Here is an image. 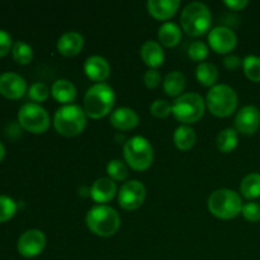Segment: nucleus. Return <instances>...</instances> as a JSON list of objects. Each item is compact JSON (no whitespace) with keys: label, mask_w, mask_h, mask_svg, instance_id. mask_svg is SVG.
Listing matches in <instances>:
<instances>
[{"label":"nucleus","mask_w":260,"mask_h":260,"mask_svg":"<svg viewBox=\"0 0 260 260\" xmlns=\"http://www.w3.org/2000/svg\"><path fill=\"white\" fill-rule=\"evenodd\" d=\"M223 65L228 70H236L240 65H243V60L236 55H229L223 58Z\"/></svg>","instance_id":"4c0bfd02"},{"label":"nucleus","mask_w":260,"mask_h":260,"mask_svg":"<svg viewBox=\"0 0 260 260\" xmlns=\"http://www.w3.org/2000/svg\"><path fill=\"white\" fill-rule=\"evenodd\" d=\"M117 193V185L111 178H99L90 188V196L95 202L107 203Z\"/></svg>","instance_id":"dca6fc26"},{"label":"nucleus","mask_w":260,"mask_h":260,"mask_svg":"<svg viewBox=\"0 0 260 260\" xmlns=\"http://www.w3.org/2000/svg\"><path fill=\"white\" fill-rule=\"evenodd\" d=\"M243 69L246 78L251 81H260V57L259 56L249 55L243 60Z\"/></svg>","instance_id":"c85d7f7f"},{"label":"nucleus","mask_w":260,"mask_h":260,"mask_svg":"<svg viewBox=\"0 0 260 260\" xmlns=\"http://www.w3.org/2000/svg\"><path fill=\"white\" fill-rule=\"evenodd\" d=\"M211 22L212 17L210 8L201 2L189 3L180 15L183 29L190 36H201L207 32L211 27Z\"/></svg>","instance_id":"20e7f679"},{"label":"nucleus","mask_w":260,"mask_h":260,"mask_svg":"<svg viewBox=\"0 0 260 260\" xmlns=\"http://www.w3.org/2000/svg\"><path fill=\"white\" fill-rule=\"evenodd\" d=\"M107 173H108L109 178L113 180H124L128 175V169H127L126 164L118 159L111 160L107 165Z\"/></svg>","instance_id":"c756f323"},{"label":"nucleus","mask_w":260,"mask_h":260,"mask_svg":"<svg viewBox=\"0 0 260 260\" xmlns=\"http://www.w3.org/2000/svg\"><path fill=\"white\" fill-rule=\"evenodd\" d=\"M208 210L216 217L229 220L241 213L243 202L239 193L231 189H217L208 198Z\"/></svg>","instance_id":"39448f33"},{"label":"nucleus","mask_w":260,"mask_h":260,"mask_svg":"<svg viewBox=\"0 0 260 260\" xmlns=\"http://www.w3.org/2000/svg\"><path fill=\"white\" fill-rule=\"evenodd\" d=\"M84 46V37L79 32H66L58 38L57 50L65 56H75L81 51Z\"/></svg>","instance_id":"6ab92c4d"},{"label":"nucleus","mask_w":260,"mask_h":260,"mask_svg":"<svg viewBox=\"0 0 260 260\" xmlns=\"http://www.w3.org/2000/svg\"><path fill=\"white\" fill-rule=\"evenodd\" d=\"M114 101L113 88L107 83H96L88 89L84 96V111L91 118H101L111 112Z\"/></svg>","instance_id":"f257e3e1"},{"label":"nucleus","mask_w":260,"mask_h":260,"mask_svg":"<svg viewBox=\"0 0 260 260\" xmlns=\"http://www.w3.org/2000/svg\"><path fill=\"white\" fill-rule=\"evenodd\" d=\"M188 55L194 61H203L208 56V47L202 41H196L190 43L188 48Z\"/></svg>","instance_id":"72a5a7b5"},{"label":"nucleus","mask_w":260,"mask_h":260,"mask_svg":"<svg viewBox=\"0 0 260 260\" xmlns=\"http://www.w3.org/2000/svg\"><path fill=\"white\" fill-rule=\"evenodd\" d=\"M206 103L211 113L218 117H228L238 107V94L231 86L217 84L210 89Z\"/></svg>","instance_id":"0eeeda50"},{"label":"nucleus","mask_w":260,"mask_h":260,"mask_svg":"<svg viewBox=\"0 0 260 260\" xmlns=\"http://www.w3.org/2000/svg\"><path fill=\"white\" fill-rule=\"evenodd\" d=\"M27 83L15 73H4L0 75V94L5 98L18 99L24 95Z\"/></svg>","instance_id":"4468645a"},{"label":"nucleus","mask_w":260,"mask_h":260,"mask_svg":"<svg viewBox=\"0 0 260 260\" xmlns=\"http://www.w3.org/2000/svg\"><path fill=\"white\" fill-rule=\"evenodd\" d=\"M52 96L63 104H71L76 98V88L68 79H58L51 86Z\"/></svg>","instance_id":"412c9836"},{"label":"nucleus","mask_w":260,"mask_h":260,"mask_svg":"<svg viewBox=\"0 0 260 260\" xmlns=\"http://www.w3.org/2000/svg\"><path fill=\"white\" fill-rule=\"evenodd\" d=\"M179 5V0H149L147 10L156 19L165 20L175 14Z\"/></svg>","instance_id":"aec40b11"},{"label":"nucleus","mask_w":260,"mask_h":260,"mask_svg":"<svg viewBox=\"0 0 260 260\" xmlns=\"http://www.w3.org/2000/svg\"><path fill=\"white\" fill-rule=\"evenodd\" d=\"M48 95H50V89L45 83H41V81L32 84L28 90V96L33 102H43L48 98Z\"/></svg>","instance_id":"473e14b6"},{"label":"nucleus","mask_w":260,"mask_h":260,"mask_svg":"<svg viewBox=\"0 0 260 260\" xmlns=\"http://www.w3.org/2000/svg\"><path fill=\"white\" fill-rule=\"evenodd\" d=\"M205 113V101L197 93H185L178 96L173 103V114L183 123H193L202 118Z\"/></svg>","instance_id":"6e6552de"},{"label":"nucleus","mask_w":260,"mask_h":260,"mask_svg":"<svg viewBox=\"0 0 260 260\" xmlns=\"http://www.w3.org/2000/svg\"><path fill=\"white\" fill-rule=\"evenodd\" d=\"M174 144L177 145V147L183 151H187V150L192 149L196 144V132L192 127L187 126V124H182V126L178 127L174 132Z\"/></svg>","instance_id":"5701e85b"},{"label":"nucleus","mask_w":260,"mask_h":260,"mask_svg":"<svg viewBox=\"0 0 260 260\" xmlns=\"http://www.w3.org/2000/svg\"><path fill=\"white\" fill-rule=\"evenodd\" d=\"M239 137L238 132L234 128H225L217 135L216 139V144L220 151L222 152H230L238 146Z\"/></svg>","instance_id":"bb28decb"},{"label":"nucleus","mask_w":260,"mask_h":260,"mask_svg":"<svg viewBox=\"0 0 260 260\" xmlns=\"http://www.w3.org/2000/svg\"><path fill=\"white\" fill-rule=\"evenodd\" d=\"M18 121L20 126L32 134H43L50 127V116L37 103H27L19 109Z\"/></svg>","instance_id":"1a4fd4ad"},{"label":"nucleus","mask_w":260,"mask_h":260,"mask_svg":"<svg viewBox=\"0 0 260 260\" xmlns=\"http://www.w3.org/2000/svg\"><path fill=\"white\" fill-rule=\"evenodd\" d=\"M109 122L116 128L126 131V129L135 128L137 126V123H139V114L134 109L128 108V107H121V108H117L112 112Z\"/></svg>","instance_id":"f3484780"},{"label":"nucleus","mask_w":260,"mask_h":260,"mask_svg":"<svg viewBox=\"0 0 260 260\" xmlns=\"http://www.w3.org/2000/svg\"><path fill=\"white\" fill-rule=\"evenodd\" d=\"M53 126L63 136H76L86 126V113L78 104H65L56 111Z\"/></svg>","instance_id":"f03ea898"},{"label":"nucleus","mask_w":260,"mask_h":260,"mask_svg":"<svg viewBox=\"0 0 260 260\" xmlns=\"http://www.w3.org/2000/svg\"><path fill=\"white\" fill-rule=\"evenodd\" d=\"M196 78L202 85L212 86L218 78L217 68L211 62H201L196 70Z\"/></svg>","instance_id":"a878e982"},{"label":"nucleus","mask_w":260,"mask_h":260,"mask_svg":"<svg viewBox=\"0 0 260 260\" xmlns=\"http://www.w3.org/2000/svg\"><path fill=\"white\" fill-rule=\"evenodd\" d=\"M223 3L233 10L244 9L248 5V0H225Z\"/></svg>","instance_id":"58836bf2"},{"label":"nucleus","mask_w":260,"mask_h":260,"mask_svg":"<svg viewBox=\"0 0 260 260\" xmlns=\"http://www.w3.org/2000/svg\"><path fill=\"white\" fill-rule=\"evenodd\" d=\"M235 127L244 135H253L260 127V111L255 106H245L235 117Z\"/></svg>","instance_id":"ddd939ff"},{"label":"nucleus","mask_w":260,"mask_h":260,"mask_svg":"<svg viewBox=\"0 0 260 260\" xmlns=\"http://www.w3.org/2000/svg\"><path fill=\"white\" fill-rule=\"evenodd\" d=\"M84 71L91 80L102 83L111 74V66L106 58L99 55H94L86 58L85 63H84Z\"/></svg>","instance_id":"2eb2a0df"},{"label":"nucleus","mask_w":260,"mask_h":260,"mask_svg":"<svg viewBox=\"0 0 260 260\" xmlns=\"http://www.w3.org/2000/svg\"><path fill=\"white\" fill-rule=\"evenodd\" d=\"M17 212V203L7 196H0V222L10 220Z\"/></svg>","instance_id":"7c9ffc66"},{"label":"nucleus","mask_w":260,"mask_h":260,"mask_svg":"<svg viewBox=\"0 0 260 260\" xmlns=\"http://www.w3.org/2000/svg\"><path fill=\"white\" fill-rule=\"evenodd\" d=\"M150 112L152 116L157 118H164L173 113V104H170V102H168L167 99H156L150 106Z\"/></svg>","instance_id":"2f4dec72"},{"label":"nucleus","mask_w":260,"mask_h":260,"mask_svg":"<svg viewBox=\"0 0 260 260\" xmlns=\"http://www.w3.org/2000/svg\"><path fill=\"white\" fill-rule=\"evenodd\" d=\"M4 155H5V147H4V145L0 142V161L4 159Z\"/></svg>","instance_id":"ea45409f"},{"label":"nucleus","mask_w":260,"mask_h":260,"mask_svg":"<svg viewBox=\"0 0 260 260\" xmlns=\"http://www.w3.org/2000/svg\"><path fill=\"white\" fill-rule=\"evenodd\" d=\"M123 156L132 169L146 170L154 160V149L147 139L135 136L124 144Z\"/></svg>","instance_id":"423d86ee"},{"label":"nucleus","mask_w":260,"mask_h":260,"mask_svg":"<svg viewBox=\"0 0 260 260\" xmlns=\"http://www.w3.org/2000/svg\"><path fill=\"white\" fill-rule=\"evenodd\" d=\"M162 86H164V90L168 95H179L185 88V75L180 71H172L164 78Z\"/></svg>","instance_id":"b1692460"},{"label":"nucleus","mask_w":260,"mask_h":260,"mask_svg":"<svg viewBox=\"0 0 260 260\" xmlns=\"http://www.w3.org/2000/svg\"><path fill=\"white\" fill-rule=\"evenodd\" d=\"M160 81H161V75H160V73L156 69H149V70L144 74V83L147 88H157Z\"/></svg>","instance_id":"c9c22d12"},{"label":"nucleus","mask_w":260,"mask_h":260,"mask_svg":"<svg viewBox=\"0 0 260 260\" xmlns=\"http://www.w3.org/2000/svg\"><path fill=\"white\" fill-rule=\"evenodd\" d=\"M208 43L213 51L218 53H228L235 48L238 37L231 28L218 25L208 33Z\"/></svg>","instance_id":"f8f14e48"},{"label":"nucleus","mask_w":260,"mask_h":260,"mask_svg":"<svg viewBox=\"0 0 260 260\" xmlns=\"http://www.w3.org/2000/svg\"><path fill=\"white\" fill-rule=\"evenodd\" d=\"M140 55H141L144 62L147 66H150V69L159 68L164 62V50H162L161 45L156 41H146L141 46Z\"/></svg>","instance_id":"a211bd4d"},{"label":"nucleus","mask_w":260,"mask_h":260,"mask_svg":"<svg viewBox=\"0 0 260 260\" xmlns=\"http://www.w3.org/2000/svg\"><path fill=\"white\" fill-rule=\"evenodd\" d=\"M13 47V41L12 37L8 32L0 29V57L7 55L10 51V48Z\"/></svg>","instance_id":"e433bc0d"},{"label":"nucleus","mask_w":260,"mask_h":260,"mask_svg":"<svg viewBox=\"0 0 260 260\" xmlns=\"http://www.w3.org/2000/svg\"><path fill=\"white\" fill-rule=\"evenodd\" d=\"M241 213L245 217V220L250 222H258L260 221V205L256 202H248L243 205Z\"/></svg>","instance_id":"f704fd0d"},{"label":"nucleus","mask_w":260,"mask_h":260,"mask_svg":"<svg viewBox=\"0 0 260 260\" xmlns=\"http://www.w3.org/2000/svg\"><path fill=\"white\" fill-rule=\"evenodd\" d=\"M18 251L24 258H35L40 255L46 246V236L41 230H28L22 234L18 240Z\"/></svg>","instance_id":"9b49d317"},{"label":"nucleus","mask_w":260,"mask_h":260,"mask_svg":"<svg viewBox=\"0 0 260 260\" xmlns=\"http://www.w3.org/2000/svg\"><path fill=\"white\" fill-rule=\"evenodd\" d=\"M12 53L13 58L17 61L18 63H22V65H27L32 61L33 57V51L28 43L23 42V41H17L14 42L12 47Z\"/></svg>","instance_id":"cd10ccee"},{"label":"nucleus","mask_w":260,"mask_h":260,"mask_svg":"<svg viewBox=\"0 0 260 260\" xmlns=\"http://www.w3.org/2000/svg\"><path fill=\"white\" fill-rule=\"evenodd\" d=\"M119 225L118 212L107 205L94 206L86 215V226L98 236H112L118 231Z\"/></svg>","instance_id":"7ed1b4c3"},{"label":"nucleus","mask_w":260,"mask_h":260,"mask_svg":"<svg viewBox=\"0 0 260 260\" xmlns=\"http://www.w3.org/2000/svg\"><path fill=\"white\" fill-rule=\"evenodd\" d=\"M146 198V188L139 180H128L123 183L118 192V203L124 210H136Z\"/></svg>","instance_id":"9d476101"},{"label":"nucleus","mask_w":260,"mask_h":260,"mask_svg":"<svg viewBox=\"0 0 260 260\" xmlns=\"http://www.w3.org/2000/svg\"><path fill=\"white\" fill-rule=\"evenodd\" d=\"M182 38V29L174 22H165L159 28V40L160 42L168 47L178 45Z\"/></svg>","instance_id":"4be33fe9"},{"label":"nucleus","mask_w":260,"mask_h":260,"mask_svg":"<svg viewBox=\"0 0 260 260\" xmlns=\"http://www.w3.org/2000/svg\"><path fill=\"white\" fill-rule=\"evenodd\" d=\"M240 192L248 200L260 197V174L250 173L243 178L240 184Z\"/></svg>","instance_id":"393cba45"}]
</instances>
